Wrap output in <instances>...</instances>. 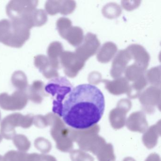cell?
Instances as JSON below:
<instances>
[{"instance_id":"6da1fadb","label":"cell","mask_w":161,"mask_h":161,"mask_svg":"<svg viewBox=\"0 0 161 161\" xmlns=\"http://www.w3.org/2000/svg\"><path fill=\"white\" fill-rule=\"evenodd\" d=\"M105 101L99 88L81 84L72 89L63 103L60 116L68 126L78 130L88 129L99 121Z\"/></svg>"},{"instance_id":"7a4b0ae2","label":"cell","mask_w":161,"mask_h":161,"mask_svg":"<svg viewBox=\"0 0 161 161\" xmlns=\"http://www.w3.org/2000/svg\"><path fill=\"white\" fill-rule=\"evenodd\" d=\"M30 30L23 24L7 19L0 20V42L11 47L20 48L29 40Z\"/></svg>"},{"instance_id":"3957f363","label":"cell","mask_w":161,"mask_h":161,"mask_svg":"<svg viewBox=\"0 0 161 161\" xmlns=\"http://www.w3.org/2000/svg\"><path fill=\"white\" fill-rule=\"evenodd\" d=\"M33 115H23L20 113L11 114L5 117L0 124V134L3 137L8 140L13 139L16 134L15 128L21 127L28 129L33 124Z\"/></svg>"},{"instance_id":"277c9868","label":"cell","mask_w":161,"mask_h":161,"mask_svg":"<svg viewBox=\"0 0 161 161\" xmlns=\"http://www.w3.org/2000/svg\"><path fill=\"white\" fill-rule=\"evenodd\" d=\"M73 86L64 77L54 78L48 83L45 87L46 92L54 98L53 111L61 115L63 101L72 90Z\"/></svg>"},{"instance_id":"5b68a950","label":"cell","mask_w":161,"mask_h":161,"mask_svg":"<svg viewBox=\"0 0 161 161\" xmlns=\"http://www.w3.org/2000/svg\"><path fill=\"white\" fill-rule=\"evenodd\" d=\"M38 3L37 0L11 1L6 6V14L11 20L23 21L36 9Z\"/></svg>"},{"instance_id":"8992f818","label":"cell","mask_w":161,"mask_h":161,"mask_svg":"<svg viewBox=\"0 0 161 161\" xmlns=\"http://www.w3.org/2000/svg\"><path fill=\"white\" fill-rule=\"evenodd\" d=\"M25 91L17 90L12 95L6 93L0 94V107L6 111H17L24 109L28 102Z\"/></svg>"},{"instance_id":"52a82bcc","label":"cell","mask_w":161,"mask_h":161,"mask_svg":"<svg viewBox=\"0 0 161 161\" xmlns=\"http://www.w3.org/2000/svg\"><path fill=\"white\" fill-rule=\"evenodd\" d=\"M59 61L65 74L69 78L76 77L85 64V62L80 59L75 53L69 51L63 52Z\"/></svg>"},{"instance_id":"ba28073f","label":"cell","mask_w":161,"mask_h":161,"mask_svg":"<svg viewBox=\"0 0 161 161\" xmlns=\"http://www.w3.org/2000/svg\"><path fill=\"white\" fill-rule=\"evenodd\" d=\"M60 35L74 47H78L84 39L83 31L79 27H73L70 21L61 22L57 27Z\"/></svg>"},{"instance_id":"9c48e42d","label":"cell","mask_w":161,"mask_h":161,"mask_svg":"<svg viewBox=\"0 0 161 161\" xmlns=\"http://www.w3.org/2000/svg\"><path fill=\"white\" fill-rule=\"evenodd\" d=\"M100 46V43L97 36L88 33L84 37L81 44L76 48L75 53L80 59L85 62L97 53Z\"/></svg>"},{"instance_id":"30bf717a","label":"cell","mask_w":161,"mask_h":161,"mask_svg":"<svg viewBox=\"0 0 161 161\" xmlns=\"http://www.w3.org/2000/svg\"><path fill=\"white\" fill-rule=\"evenodd\" d=\"M130 60H132L131 56L127 49L119 51L112 64L110 72L112 77L114 79L120 77L125 71L127 65Z\"/></svg>"},{"instance_id":"8fae6325","label":"cell","mask_w":161,"mask_h":161,"mask_svg":"<svg viewBox=\"0 0 161 161\" xmlns=\"http://www.w3.org/2000/svg\"><path fill=\"white\" fill-rule=\"evenodd\" d=\"M127 49L131 56L132 59L134 60V64L146 71L148 66L150 56L145 49L138 45H130Z\"/></svg>"},{"instance_id":"7c38bea8","label":"cell","mask_w":161,"mask_h":161,"mask_svg":"<svg viewBox=\"0 0 161 161\" xmlns=\"http://www.w3.org/2000/svg\"><path fill=\"white\" fill-rule=\"evenodd\" d=\"M34 65L47 79H54L59 76L57 69L52 66L48 58L45 55L40 54L36 56Z\"/></svg>"},{"instance_id":"4fadbf2b","label":"cell","mask_w":161,"mask_h":161,"mask_svg":"<svg viewBox=\"0 0 161 161\" xmlns=\"http://www.w3.org/2000/svg\"><path fill=\"white\" fill-rule=\"evenodd\" d=\"M103 82L105 84V88L114 95L127 94L130 90L129 81L124 77H119L112 81L103 80Z\"/></svg>"},{"instance_id":"5bb4252c","label":"cell","mask_w":161,"mask_h":161,"mask_svg":"<svg viewBox=\"0 0 161 161\" xmlns=\"http://www.w3.org/2000/svg\"><path fill=\"white\" fill-rule=\"evenodd\" d=\"M45 85L40 80H36L29 86L26 93L28 99L37 104L41 103L44 97L46 96L45 92Z\"/></svg>"},{"instance_id":"9a60e30c","label":"cell","mask_w":161,"mask_h":161,"mask_svg":"<svg viewBox=\"0 0 161 161\" xmlns=\"http://www.w3.org/2000/svg\"><path fill=\"white\" fill-rule=\"evenodd\" d=\"M63 52V45L58 41H54L51 43L48 47V58L52 66L55 69H58L60 68L59 58H60Z\"/></svg>"},{"instance_id":"2e32d148","label":"cell","mask_w":161,"mask_h":161,"mask_svg":"<svg viewBox=\"0 0 161 161\" xmlns=\"http://www.w3.org/2000/svg\"><path fill=\"white\" fill-rule=\"evenodd\" d=\"M117 51L116 45L112 42H107L103 44L100 49L97 55V59L102 63L110 62L114 57Z\"/></svg>"},{"instance_id":"e0dca14e","label":"cell","mask_w":161,"mask_h":161,"mask_svg":"<svg viewBox=\"0 0 161 161\" xmlns=\"http://www.w3.org/2000/svg\"><path fill=\"white\" fill-rule=\"evenodd\" d=\"M11 81L13 86L19 91H25L28 88V78L25 73L21 70H17L13 73Z\"/></svg>"},{"instance_id":"ac0fdd59","label":"cell","mask_w":161,"mask_h":161,"mask_svg":"<svg viewBox=\"0 0 161 161\" xmlns=\"http://www.w3.org/2000/svg\"><path fill=\"white\" fill-rule=\"evenodd\" d=\"M125 78L130 81H133L138 80L146 71L137 65L133 64L126 68L125 71Z\"/></svg>"},{"instance_id":"d6986e66","label":"cell","mask_w":161,"mask_h":161,"mask_svg":"<svg viewBox=\"0 0 161 161\" xmlns=\"http://www.w3.org/2000/svg\"><path fill=\"white\" fill-rule=\"evenodd\" d=\"M13 140L14 145L19 151L26 153L31 148V142L24 135H16Z\"/></svg>"},{"instance_id":"ffe728a7","label":"cell","mask_w":161,"mask_h":161,"mask_svg":"<svg viewBox=\"0 0 161 161\" xmlns=\"http://www.w3.org/2000/svg\"><path fill=\"white\" fill-rule=\"evenodd\" d=\"M103 14L104 16L108 18L112 19L117 17L120 15L117 13H121V8L117 3H111L107 4L103 9Z\"/></svg>"},{"instance_id":"44dd1931","label":"cell","mask_w":161,"mask_h":161,"mask_svg":"<svg viewBox=\"0 0 161 161\" xmlns=\"http://www.w3.org/2000/svg\"><path fill=\"white\" fill-rule=\"evenodd\" d=\"M147 81H148L151 84L157 87L160 85V67L153 68L147 72L146 77Z\"/></svg>"},{"instance_id":"7402d4cb","label":"cell","mask_w":161,"mask_h":161,"mask_svg":"<svg viewBox=\"0 0 161 161\" xmlns=\"http://www.w3.org/2000/svg\"><path fill=\"white\" fill-rule=\"evenodd\" d=\"M35 147L42 154L48 153L51 149V144L47 139L44 137H39L36 138L34 142Z\"/></svg>"},{"instance_id":"603a6c76","label":"cell","mask_w":161,"mask_h":161,"mask_svg":"<svg viewBox=\"0 0 161 161\" xmlns=\"http://www.w3.org/2000/svg\"><path fill=\"white\" fill-rule=\"evenodd\" d=\"M28 153L18 151L11 150L3 156L5 161H25Z\"/></svg>"},{"instance_id":"cb8c5ba5","label":"cell","mask_w":161,"mask_h":161,"mask_svg":"<svg viewBox=\"0 0 161 161\" xmlns=\"http://www.w3.org/2000/svg\"><path fill=\"white\" fill-rule=\"evenodd\" d=\"M62 1H47L45 4V10L48 14L54 15L60 13Z\"/></svg>"},{"instance_id":"d4e9b609","label":"cell","mask_w":161,"mask_h":161,"mask_svg":"<svg viewBox=\"0 0 161 161\" xmlns=\"http://www.w3.org/2000/svg\"><path fill=\"white\" fill-rule=\"evenodd\" d=\"M76 3L72 1H62L60 13L63 15L71 14L75 10Z\"/></svg>"},{"instance_id":"484cf974","label":"cell","mask_w":161,"mask_h":161,"mask_svg":"<svg viewBox=\"0 0 161 161\" xmlns=\"http://www.w3.org/2000/svg\"><path fill=\"white\" fill-rule=\"evenodd\" d=\"M33 124L40 129H43L48 126L46 116L42 115H37L34 116Z\"/></svg>"},{"instance_id":"4316f807","label":"cell","mask_w":161,"mask_h":161,"mask_svg":"<svg viewBox=\"0 0 161 161\" xmlns=\"http://www.w3.org/2000/svg\"><path fill=\"white\" fill-rule=\"evenodd\" d=\"M25 161H40V154L36 153H28Z\"/></svg>"},{"instance_id":"83f0119b","label":"cell","mask_w":161,"mask_h":161,"mask_svg":"<svg viewBox=\"0 0 161 161\" xmlns=\"http://www.w3.org/2000/svg\"><path fill=\"white\" fill-rule=\"evenodd\" d=\"M40 161H56L54 157L47 154H40Z\"/></svg>"},{"instance_id":"f1b7e54d","label":"cell","mask_w":161,"mask_h":161,"mask_svg":"<svg viewBox=\"0 0 161 161\" xmlns=\"http://www.w3.org/2000/svg\"><path fill=\"white\" fill-rule=\"evenodd\" d=\"M0 161H5L4 157L1 155H0Z\"/></svg>"},{"instance_id":"f546056e","label":"cell","mask_w":161,"mask_h":161,"mask_svg":"<svg viewBox=\"0 0 161 161\" xmlns=\"http://www.w3.org/2000/svg\"><path fill=\"white\" fill-rule=\"evenodd\" d=\"M3 138V137L0 134V143L2 142V141Z\"/></svg>"},{"instance_id":"4dcf8cb0","label":"cell","mask_w":161,"mask_h":161,"mask_svg":"<svg viewBox=\"0 0 161 161\" xmlns=\"http://www.w3.org/2000/svg\"><path fill=\"white\" fill-rule=\"evenodd\" d=\"M1 112H0V121H1Z\"/></svg>"}]
</instances>
